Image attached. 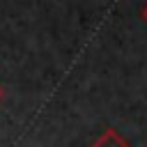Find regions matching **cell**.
Listing matches in <instances>:
<instances>
[{
	"mask_svg": "<svg viewBox=\"0 0 147 147\" xmlns=\"http://www.w3.org/2000/svg\"><path fill=\"white\" fill-rule=\"evenodd\" d=\"M92 147H131V142L117 131V129H106L94 142H92Z\"/></svg>",
	"mask_w": 147,
	"mask_h": 147,
	"instance_id": "1",
	"label": "cell"
},
{
	"mask_svg": "<svg viewBox=\"0 0 147 147\" xmlns=\"http://www.w3.org/2000/svg\"><path fill=\"white\" fill-rule=\"evenodd\" d=\"M142 18H145V21H147V5H145V7H142Z\"/></svg>",
	"mask_w": 147,
	"mask_h": 147,
	"instance_id": "2",
	"label": "cell"
},
{
	"mask_svg": "<svg viewBox=\"0 0 147 147\" xmlns=\"http://www.w3.org/2000/svg\"><path fill=\"white\" fill-rule=\"evenodd\" d=\"M0 101H2V87H0Z\"/></svg>",
	"mask_w": 147,
	"mask_h": 147,
	"instance_id": "3",
	"label": "cell"
}]
</instances>
